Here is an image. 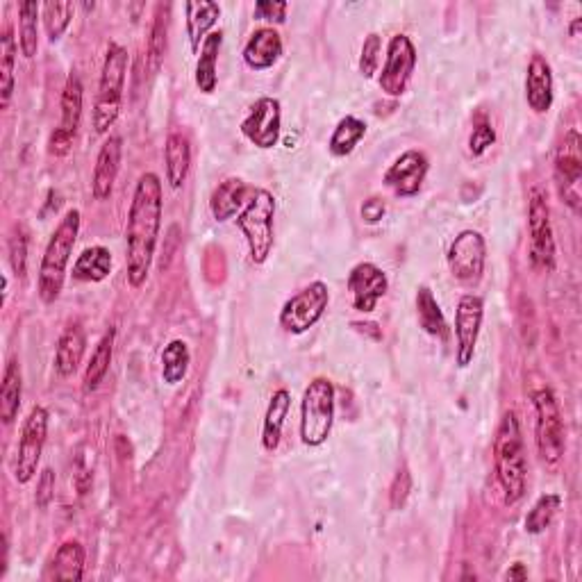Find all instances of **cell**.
<instances>
[{
	"mask_svg": "<svg viewBox=\"0 0 582 582\" xmlns=\"http://www.w3.org/2000/svg\"><path fill=\"white\" fill-rule=\"evenodd\" d=\"M48 437V412L46 407L35 405L28 414L26 423H23L19 448H16V462H14V478L19 485H28V482L37 476L41 453H44Z\"/></svg>",
	"mask_w": 582,
	"mask_h": 582,
	"instance_id": "obj_10",
	"label": "cell"
},
{
	"mask_svg": "<svg viewBox=\"0 0 582 582\" xmlns=\"http://www.w3.org/2000/svg\"><path fill=\"white\" fill-rule=\"evenodd\" d=\"M528 235H530V262L535 269H555V239L551 226V207H548L544 189L532 187L528 194Z\"/></svg>",
	"mask_w": 582,
	"mask_h": 582,
	"instance_id": "obj_9",
	"label": "cell"
},
{
	"mask_svg": "<svg viewBox=\"0 0 582 582\" xmlns=\"http://www.w3.org/2000/svg\"><path fill=\"white\" fill-rule=\"evenodd\" d=\"M223 46V32L214 30L210 37L203 41L201 53H198L196 62V87L203 91V94H214L216 89V62H219V53Z\"/></svg>",
	"mask_w": 582,
	"mask_h": 582,
	"instance_id": "obj_28",
	"label": "cell"
},
{
	"mask_svg": "<svg viewBox=\"0 0 582 582\" xmlns=\"http://www.w3.org/2000/svg\"><path fill=\"white\" fill-rule=\"evenodd\" d=\"M430 169L428 157L421 151H407L389 166L385 173V185L401 198L417 196Z\"/></svg>",
	"mask_w": 582,
	"mask_h": 582,
	"instance_id": "obj_18",
	"label": "cell"
},
{
	"mask_svg": "<svg viewBox=\"0 0 582 582\" xmlns=\"http://www.w3.org/2000/svg\"><path fill=\"white\" fill-rule=\"evenodd\" d=\"M73 19V3H55V0H48V3L41 5V21H44V30L51 41H60L66 28L71 26Z\"/></svg>",
	"mask_w": 582,
	"mask_h": 582,
	"instance_id": "obj_38",
	"label": "cell"
},
{
	"mask_svg": "<svg viewBox=\"0 0 582 582\" xmlns=\"http://www.w3.org/2000/svg\"><path fill=\"white\" fill-rule=\"evenodd\" d=\"M289 407H291V394L287 392V389H278V392L271 396L269 407H266V414H264V423H262L264 451L273 453L280 446L282 428H285Z\"/></svg>",
	"mask_w": 582,
	"mask_h": 582,
	"instance_id": "obj_26",
	"label": "cell"
},
{
	"mask_svg": "<svg viewBox=\"0 0 582 582\" xmlns=\"http://www.w3.org/2000/svg\"><path fill=\"white\" fill-rule=\"evenodd\" d=\"M380 53H382V39L376 32L364 39L362 44V55H360V71L364 78H373V73L378 71L380 64Z\"/></svg>",
	"mask_w": 582,
	"mask_h": 582,
	"instance_id": "obj_40",
	"label": "cell"
},
{
	"mask_svg": "<svg viewBox=\"0 0 582 582\" xmlns=\"http://www.w3.org/2000/svg\"><path fill=\"white\" fill-rule=\"evenodd\" d=\"M248 196V185L241 178L223 180L210 196V212L219 223L230 221L241 207H244Z\"/></svg>",
	"mask_w": 582,
	"mask_h": 582,
	"instance_id": "obj_24",
	"label": "cell"
},
{
	"mask_svg": "<svg viewBox=\"0 0 582 582\" xmlns=\"http://www.w3.org/2000/svg\"><path fill=\"white\" fill-rule=\"evenodd\" d=\"M10 264H12V271L16 273V276L26 278V273H28V237L23 230L14 232L12 239H10Z\"/></svg>",
	"mask_w": 582,
	"mask_h": 582,
	"instance_id": "obj_41",
	"label": "cell"
},
{
	"mask_svg": "<svg viewBox=\"0 0 582 582\" xmlns=\"http://www.w3.org/2000/svg\"><path fill=\"white\" fill-rule=\"evenodd\" d=\"M273 221H276V196L269 189H255L251 201L237 216V228L246 237L248 253L255 264H264L273 251Z\"/></svg>",
	"mask_w": 582,
	"mask_h": 582,
	"instance_id": "obj_5",
	"label": "cell"
},
{
	"mask_svg": "<svg viewBox=\"0 0 582 582\" xmlns=\"http://www.w3.org/2000/svg\"><path fill=\"white\" fill-rule=\"evenodd\" d=\"M487 260V244L485 237L478 230H464L453 239L451 248H448L446 262L453 276L460 282H478L485 271Z\"/></svg>",
	"mask_w": 582,
	"mask_h": 582,
	"instance_id": "obj_14",
	"label": "cell"
},
{
	"mask_svg": "<svg viewBox=\"0 0 582 582\" xmlns=\"http://www.w3.org/2000/svg\"><path fill=\"white\" fill-rule=\"evenodd\" d=\"M348 291L353 296V307L362 314H371L382 296L387 294L389 280L387 273L373 262L355 264L348 273Z\"/></svg>",
	"mask_w": 582,
	"mask_h": 582,
	"instance_id": "obj_17",
	"label": "cell"
},
{
	"mask_svg": "<svg viewBox=\"0 0 582 582\" xmlns=\"http://www.w3.org/2000/svg\"><path fill=\"white\" fill-rule=\"evenodd\" d=\"M162 182L155 173H144L137 180L132 194L128 226H126V262L128 282L132 287H141L151 273L157 237L162 228Z\"/></svg>",
	"mask_w": 582,
	"mask_h": 582,
	"instance_id": "obj_1",
	"label": "cell"
},
{
	"mask_svg": "<svg viewBox=\"0 0 582 582\" xmlns=\"http://www.w3.org/2000/svg\"><path fill=\"white\" fill-rule=\"evenodd\" d=\"M414 69H417V48L412 39L407 35H394L387 46V60L378 78L382 94L401 98L410 85Z\"/></svg>",
	"mask_w": 582,
	"mask_h": 582,
	"instance_id": "obj_13",
	"label": "cell"
},
{
	"mask_svg": "<svg viewBox=\"0 0 582 582\" xmlns=\"http://www.w3.org/2000/svg\"><path fill=\"white\" fill-rule=\"evenodd\" d=\"M482 319H485V301L476 294H464L455 310V360L457 367L467 369L476 355Z\"/></svg>",
	"mask_w": 582,
	"mask_h": 582,
	"instance_id": "obj_15",
	"label": "cell"
},
{
	"mask_svg": "<svg viewBox=\"0 0 582 582\" xmlns=\"http://www.w3.org/2000/svg\"><path fill=\"white\" fill-rule=\"evenodd\" d=\"M560 505L562 498L557 494L539 496L526 517V532H530V535H542V532H546V528L553 523L557 510H560Z\"/></svg>",
	"mask_w": 582,
	"mask_h": 582,
	"instance_id": "obj_39",
	"label": "cell"
},
{
	"mask_svg": "<svg viewBox=\"0 0 582 582\" xmlns=\"http://www.w3.org/2000/svg\"><path fill=\"white\" fill-rule=\"evenodd\" d=\"M410 489H412V476L407 469H401L396 473V478L392 482V492H389V498H392V507L394 510H401L405 505L407 496H410Z\"/></svg>",
	"mask_w": 582,
	"mask_h": 582,
	"instance_id": "obj_44",
	"label": "cell"
},
{
	"mask_svg": "<svg viewBox=\"0 0 582 582\" xmlns=\"http://www.w3.org/2000/svg\"><path fill=\"white\" fill-rule=\"evenodd\" d=\"M114 337L116 332L114 328H110L101 337V342L96 344L94 353L89 357V364H87V371H85V392H96L98 387H101V382L105 380L107 371H110V364H112V355H114Z\"/></svg>",
	"mask_w": 582,
	"mask_h": 582,
	"instance_id": "obj_33",
	"label": "cell"
},
{
	"mask_svg": "<svg viewBox=\"0 0 582 582\" xmlns=\"http://www.w3.org/2000/svg\"><path fill=\"white\" fill-rule=\"evenodd\" d=\"M16 53H19V44L14 39L12 26L3 28L0 35V107L7 110L14 94V66Z\"/></svg>",
	"mask_w": 582,
	"mask_h": 582,
	"instance_id": "obj_32",
	"label": "cell"
},
{
	"mask_svg": "<svg viewBox=\"0 0 582 582\" xmlns=\"http://www.w3.org/2000/svg\"><path fill=\"white\" fill-rule=\"evenodd\" d=\"M532 407H535V439L537 453L544 467L557 469L564 457V419L560 403L548 387H539L532 392Z\"/></svg>",
	"mask_w": 582,
	"mask_h": 582,
	"instance_id": "obj_6",
	"label": "cell"
},
{
	"mask_svg": "<svg viewBox=\"0 0 582 582\" xmlns=\"http://www.w3.org/2000/svg\"><path fill=\"white\" fill-rule=\"evenodd\" d=\"M39 14H41V5L39 3H21L19 5V48L21 55L32 57L39 51Z\"/></svg>",
	"mask_w": 582,
	"mask_h": 582,
	"instance_id": "obj_36",
	"label": "cell"
},
{
	"mask_svg": "<svg viewBox=\"0 0 582 582\" xmlns=\"http://www.w3.org/2000/svg\"><path fill=\"white\" fill-rule=\"evenodd\" d=\"M335 423V387L328 378H314L301 401V442L317 448L328 442Z\"/></svg>",
	"mask_w": 582,
	"mask_h": 582,
	"instance_id": "obj_7",
	"label": "cell"
},
{
	"mask_svg": "<svg viewBox=\"0 0 582 582\" xmlns=\"http://www.w3.org/2000/svg\"><path fill=\"white\" fill-rule=\"evenodd\" d=\"M164 164H166V180L173 189L185 185L189 166H191V146L189 139L180 132H171L164 144Z\"/></svg>",
	"mask_w": 582,
	"mask_h": 582,
	"instance_id": "obj_25",
	"label": "cell"
},
{
	"mask_svg": "<svg viewBox=\"0 0 582 582\" xmlns=\"http://www.w3.org/2000/svg\"><path fill=\"white\" fill-rule=\"evenodd\" d=\"M241 132L244 137L251 141L253 146L262 148V151H269V148L278 146L280 132H282V110L278 98L264 96L257 101L251 112L241 123Z\"/></svg>",
	"mask_w": 582,
	"mask_h": 582,
	"instance_id": "obj_16",
	"label": "cell"
},
{
	"mask_svg": "<svg viewBox=\"0 0 582 582\" xmlns=\"http://www.w3.org/2000/svg\"><path fill=\"white\" fill-rule=\"evenodd\" d=\"M330 305V289L326 282H310L305 289L298 291L282 305L280 326L291 335H303L317 326Z\"/></svg>",
	"mask_w": 582,
	"mask_h": 582,
	"instance_id": "obj_8",
	"label": "cell"
},
{
	"mask_svg": "<svg viewBox=\"0 0 582 582\" xmlns=\"http://www.w3.org/2000/svg\"><path fill=\"white\" fill-rule=\"evenodd\" d=\"M166 35H169V5H157L151 39H148V64H151L153 73L160 71V66L164 62L166 41H169Z\"/></svg>",
	"mask_w": 582,
	"mask_h": 582,
	"instance_id": "obj_37",
	"label": "cell"
},
{
	"mask_svg": "<svg viewBox=\"0 0 582 582\" xmlns=\"http://www.w3.org/2000/svg\"><path fill=\"white\" fill-rule=\"evenodd\" d=\"M494 462L496 478L503 489V498L507 505H517L526 496V444H523V432L517 412H505L501 426L496 430L494 442Z\"/></svg>",
	"mask_w": 582,
	"mask_h": 582,
	"instance_id": "obj_2",
	"label": "cell"
},
{
	"mask_svg": "<svg viewBox=\"0 0 582 582\" xmlns=\"http://www.w3.org/2000/svg\"><path fill=\"white\" fill-rule=\"evenodd\" d=\"M526 101L535 114H546L553 107V71L542 55H532L528 64Z\"/></svg>",
	"mask_w": 582,
	"mask_h": 582,
	"instance_id": "obj_20",
	"label": "cell"
},
{
	"mask_svg": "<svg viewBox=\"0 0 582 582\" xmlns=\"http://www.w3.org/2000/svg\"><path fill=\"white\" fill-rule=\"evenodd\" d=\"M191 364V353L187 342L182 339H173L164 346L162 351V380L166 385H178V382L185 380L187 371Z\"/></svg>",
	"mask_w": 582,
	"mask_h": 582,
	"instance_id": "obj_35",
	"label": "cell"
},
{
	"mask_svg": "<svg viewBox=\"0 0 582 582\" xmlns=\"http://www.w3.org/2000/svg\"><path fill=\"white\" fill-rule=\"evenodd\" d=\"M78 235H80V212L69 210L64 214V219L57 223L51 239H48L44 257H41L39 264L37 291L39 298L46 305L55 303L62 294L66 269H69L73 246H76Z\"/></svg>",
	"mask_w": 582,
	"mask_h": 582,
	"instance_id": "obj_3",
	"label": "cell"
},
{
	"mask_svg": "<svg viewBox=\"0 0 582 582\" xmlns=\"http://www.w3.org/2000/svg\"><path fill=\"white\" fill-rule=\"evenodd\" d=\"M280 57H282V39L278 35V30H273V28L255 30L244 46V62L248 69H253V71L271 69Z\"/></svg>",
	"mask_w": 582,
	"mask_h": 582,
	"instance_id": "obj_21",
	"label": "cell"
},
{
	"mask_svg": "<svg viewBox=\"0 0 582 582\" xmlns=\"http://www.w3.org/2000/svg\"><path fill=\"white\" fill-rule=\"evenodd\" d=\"M505 578L507 580H526L528 578V571H526V567H523L521 562H514L512 569H507Z\"/></svg>",
	"mask_w": 582,
	"mask_h": 582,
	"instance_id": "obj_47",
	"label": "cell"
},
{
	"mask_svg": "<svg viewBox=\"0 0 582 582\" xmlns=\"http://www.w3.org/2000/svg\"><path fill=\"white\" fill-rule=\"evenodd\" d=\"M85 348H87L85 328H82L78 321L71 323V326H66V330L62 332V337H60V342H57V351H55L57 376H62V378L73 376V373H76L80 367L82 355H85Z\"/></svg>",
	"mask_w": 582,
	"mask_h": 582,
	"instance_id": "obj_23",
	"label": "cell"
},
{
	"mask_svg": "<svg viewBox=\"0 0 582 582\" xmlns=\"http://www.w3.org/2000/svg\"><path fill=\"white\" fill-rule=\"evenodd\" d=\"M21 394H23L21 367L16 360H10L3 371V382H0V419H3L7 426L19 417Z\"/></svg>",
	"mask_w": 582,
	"mask_h": 582,
	"instance_id": "obj_29",
	"label": "cell"
},
{
	"mask_svg": "<svg viewBox=\"0 0 582 582\" xmlns=\"http://www.w3.org/2000/svg\"><path fill=\"white\" fill-rule=\"evenodd\" d=\"M53 492H55V473L53 469H44L37 480V505L41 507V510H46V507L51 505Z\"/></svg>",
	"mask_w": 582,
	"mask_h": 582,
	"instance_id": "obj_45",
	"label": "cell"
},
{
	"mask_svg": "<svg viewBox=\"0 0 582 582\" xmlns=\"http://www.w3.org/2000/svg\"><path fill=\"white\" fill-rule=\"evenodd\" d=\"M112 273V253L105 246L85 248L73 264V280L103 282Z\"/></svg>",
	"mask_w": 582,
	"mask_h": 582,
	"instance_id": "obj_30",
	"label": "cell"
},
{
	"mask_svg": "<svg viewBox=\"0 0 582 582\" xmlns=\"http://www.w3.org/2000/svg\"><path fill=\"white\" fill-rule=\"evenodd\" d=\"M385 212H387V207L380 198H369V201H364L362 205V219L367 223H378L382 216H385Z\"/></svg>",
	"mask_w": 582,
	"mask_h": 582,
	"instance_id": "obj_46",
	"label": "cell"
},
{
	"mask_svg": "<svg viewBox=\"0 0 582 582\" xmlns=\"http://www.w3.org/2000/svg\"><path fill=\"white\" fill-rule=\"evenodd\" d=\"M48 576L66 582H80L85 578V548H82V544L76 542V539H69V542L57 548Z\"/></svg>",
	"mask_w": 582,
	"mask_h": 582,
	"instance_id": "obj_27",
	"label": "cell"
},
{
	"mask_svg": "<svg viewBox=\"0 0 582 582\" xmlns=\"http://www.w3.org/2000/svg\"><path fill=\"white\" fill-rule=\"evenodd\" d=\"M185 12L191 51L198 55L201 53L203 41L212 35V28L216 26V21H219L221 7L212 3V0H191V3L185 5Z\"/></svg>",
	"mask_w": 582,
	"mask_h": 582,
	"instance_id": "obj_22",
	"label": "cell"
},
{
	"mask_svg": "<svg viewBox=\"0 0 582 582\" xmlns=\"http://www.w3.org/2000/svg\"><path fill=\"white\" fill-rule=\"evenodd\" d=\"M414 303H417V319H419L421 330L430 337L446 339L448 337V323H446L442 307H439L437 298L430 291V287H419Z\"/></svg>",
	"mask_w": 582,
	"mask_h": 582,
	"instance_id": "obj_31",
	"label": "cell"
},
{
	"mask_svg": "<svg viewBox=\"0 0 582 582\" xmlns=\"http://www.w3.org/2000/svg\"><path fill=\"white\" fill-rule=\"evenodd\" d=\"M82 103H85V87H82V80L78 73L71 71L62 91L60 126L53 130L51 139H48V153L51 155L55 157L69 155L73 139H76L80 121H82Z\"/></svg>",
	"mask_w": 582,
	"mask_h": 582,
	"instance_id": "obj_11",
	"label": "cell"
},
{
	"mask_svg": "<svg viewBox=\"0 0 582 582\" xmlns=\"http://www.w3.org/2000/svg\"><path fill=\"white\" fill-rule=\"evenodd\" d=\"M121 157H123V139L119 135H112L105 141L98 151L96 164H94V176H91V194L96 201H107L114 191V182L119 178L121 169Z\"/></svg>",
	"mask_w": 582,
	"mask_h": 582,
	"instance_id": "obj_19",
	"label": "cell"
},
{
	"mask_svg": "<svg viewBox=\"0 0 582 582\" xmlns=\"http://www.w3.org/2000/svg\"><path fill=\"white\" fill-rule=\"evenodd\" d=\"M494 141H496V130L489 126L485 119H482L480 123L473 126V132L469 137V153L473 157H480L482 153L489 151V148L494 146Z\"/></svg>",
	"mask_w": 582,
	"mask_h": 582,
	"instance_id": "obj_42",
	"label": "cell"
},
{
	"mask_svg": "<svg viewBox=\"0 0 582 582\" xmlns=\"http://www.w3.org/2000/svg\"><path fill=\"white\" fill-rule=\"evenodd\" d=\"M289 5L282 0H260L255 5V19L257 21H269V23H285Z\"/></svg>",
	"mask_w": 582,
	"mask_h": 582,
	"instance_id": "obj_43",
	"label": "cell"
},
{
	"mask_svg": "<svg viewBox=\"0 0 582 582\" xmlns=\"http://www.w3.org/2000/svg\"><path fill=\"white\" fill-rule=\"evenodd\" d=\"M580 146H582L580 132L576 128H571L567 135H564L562 144L557 146L555 153L557 191H560L562 201L576 214H580V180H582Z\"/></svg>",
	"mask_w": 582,
	"mask_h": 582,
	"instance_id": "obj_12",
	"label": "cell"
},
{
	"mask_svg": "<svg viewBox=\"0 0 582 582\" xmlns=\"http://www.w3.org/2000/svg\"><path fill=\"white\" fill-rule=\"evenodd\" d=\"M367 135V123L357 116H344L342 121L337 123L335 132L330 137V153L335 157H346L355 151V146Z\"/></svg>",
	"mask_w": 582,
	"mask_h": 582,
	"instance_id": "obj_34",
	"label": "cell"
},
{
	"mask_svg": "<svg viewBox=\"0 0 582 582\" xmlns=\"http://www.w3.org/2000/svg\"><path fill=\"white\" fill-rule=\"evenodd\" d=\"M126 73H128V51L112 41L105 53L94 107V128L98 135H107L116 119H119L123 87H126Z\"/></svg>",
	"mask_w": 582,
	"mask_h": 582,
	"instance_id": "obj_4",
	"label": "cell"
}]
</instances>
